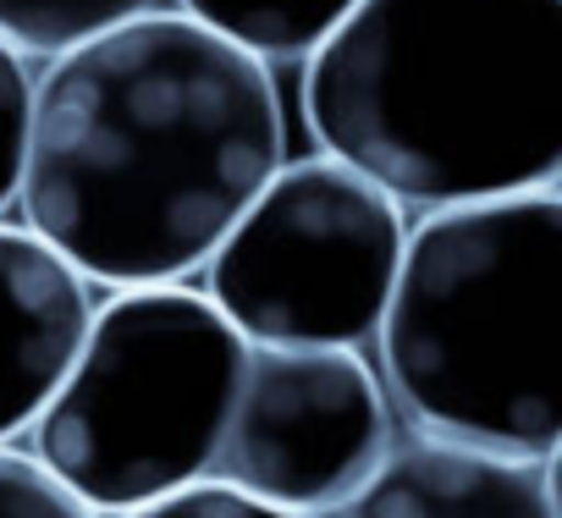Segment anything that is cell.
I'll use <instances>...</instances> for the list:
<instances>
[{"mask_svg": "<svg viewBox=\"0 0 562 518\" xmlns=\"http://www.w3.org/2000/svg\"><path fill=\"white\" fill-rule=\"evenodd\" d=\"M288 160L276 72L149 12L40 61L18 221L94 293L193 282Z\"/></svg>", "mask_w": 562, "mask_h": 518, "instance_id": "cell-1", "label": "cell"}, {"mask_svg": "<svg viewBox=\"0 0 562 518\" xmlns=\"http://www.w3.org/2000/svg\"><path fill=\"white\" fill-rule=\"evenodd\" d=\"M304 122L408 215L562 182V0H359L304 61Z\"/></svg>", "mask_w": 562, "mask_h": 518, "instance_id": "cell-2", "label": "cell"}, {"mask_svg": "<svg viewBox=\"0 0 562 518\" xmlns=\"http://www.w3.org/2000/svg\"><path fill=\"white\" fill-rule=\"evenodd\" d=\"M375 370L403 430L524 463L562 441V182L408 221Z\"/></svg>", "mask_w": 562, "mask_h": 518, "instance_id": "cell-3", "label": "cell"}, {"mask_svg": "<svg viewBox=\"0 0 562 518\" xmlns=\"http://www.w3.org/2000/svg\"><path fill=\"white\" fill-rule=\"evenodd\" d=\"M248 342L193 288H122L29 430L40 469L94 518L210 480Z\"/></svg>", "mask_w": 562, "mask_h": 518, "instance_id": "cell-4", "label": "cell"}, {"mask_svg": "<svg viewBox=\"0 0 562 518\" xmlns=\"http://www.w3.org/2000/svg\"><path fill=\"white\" fill-rule=\"evenodd\" d=\"M408 210L331 155H288L199 271V293L248 348H375Z\"/></svg>", "mask_w": 562, "mask_h": 518, "instance_id": "cell-5", "label": "cell"}, {"mask_svg": "<svg viewBox=\"0 0 562 518\" xmlns=\"http://www.w3.org/2000/svg\"><path fill=\"white\" fill-rule=\"evenodd\" d=\"M403 419L359 348H248L210 480L326 518L397 447Z\"/></svg>", "mask_w": 562, "mask_h": 518, "instance_id": "cell-6", "label": "cell"}, {"mask_svg": "<svg viewBox=\"0 0 562 518\" xmlns=\"http://www.w3.org/2000/svg\"><path fill=\"white\" fill-rule=\"evenodd\" d=\"M100 293L23 221H0V447H18L61 386Z\"/></svg>", "mask_w": 562, "mask_h": 518, "instance_id": "cell-7", "label": "cell"}, {"mask_svg": "<svg viewBox=\"0 0 562 518\" xmlns=\"http://www.w3.org/2000/svg\"><path fill=\"white\" fill-rule=\"evenodd\" d=\"M326 518H551L540 463L403 430L381 469Z\"/></svg>", "mask_w": 562, "mask_h": 518, "instance_id": "cell-8", "label": "cell"}, {"mask_svg": "<svg viewBox=\"0 0 562 518\" xmlns=\"http://www.w3.org/2000/svg\"><path fill=\"white\" fill-rule=\"evenodd\" d=\"M359 0H171V12L210 29L232 50L276 67V61H310L331 29Z\"/></svg>", "mask_w": 562, "mask_h": 518, "instance_id": "cell-9", "label": "cell"}, {"mask_svg": "<svg viewBox=\"0 0 562 518\" xmlns=\"http://www.w3.org/2000/svg\"><path fill=\"white\" fill-rule=\"evenodd\" d=\"M149 12H171V0H0V40L29 61H56L83 40Z\"/></svg>", "mask_w": 562, "mask_h": 518, "instance_id": "cell-10", "label": "cell"}, {"mask_svg": "<svg viewBox=\"0 0 562 518\" xmlns=\"http://www.w3.org/2000/svg\"><path fill=\"white\" fill-rule=\"evenodd\" d=\"M34 83H40V61H29L23 50L0 40V221L18 210V188H23Z\"/></svg>", "mask_w": 562, "mask_h": 518, "instance_id": "cell-11", "label": "cell"}, {"mask_svg": "<svg viewBox=\"0 0 562 518\" xmlns=\"http://www.w3.org/2000/svg\"><path fill=\"white\" fill-rule=\"evenodd\" d=\"M0 518H94L67 496L29 447H0Z\"/></svg>", "mask_w": 562, "mask_h": 518, "instance_id": "cell-12", "label": "cell"}, {"mask_svg": "<svg viewBox=\"0 0 562 518\" xmlns=\"http://www.w3.org/2000/svg\"><path fill=\"white\" fill-rule=\"evenodd\" d=\"M116 518H299V513H281V507H265L254 496H243L237 485L226 480H193L160 502H144L133 513H116Z\"/></svg>", "mask_w": 562, "mask_h": 518, "instance_id": "cell-13", "label": "cell"}, {"mask_svg": "<svg viewBox=\"0 0 562 518\" xmlns=\"http://www.w3.org/2000/svg\"><path fill=\"white\" fill-rule=\"evenodd\" d=\"M540 480H546V502H551V518H562V441L540 458Z\"/></svg>", "mask_w": 562, "mask_h": 518, "instance_id": "cell-14", "label": "cell"}]
</instances>
